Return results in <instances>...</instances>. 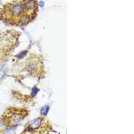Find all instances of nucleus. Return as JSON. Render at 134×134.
<instances>
[{
  "label": "nucleus",
  "instance_id": "f257e3e1",
  "mask_svg": "<svg viewBox=\"0 0 134 134\" xmlns=\"http://www.w3.org/2000/svg\"><path fill=\"white\" fill-rule=\"evenodd\" d=\"M0 18L6 23L12 25L27 23L24 0H15L4 5L0 13Z\"/></svg>",
  "mask_w": 134,
  "mask_h": 134
},
{
  "label": "nucleus",
  "instance_id": "f03ea898",
  "mask_svg": "<svg viewBox=\"0 0 134 134\" xmlns=\"http://www.w3.org/2000/svg\"><path fill=\"white\" fill-rule=\"evenodd\" d=\"M28 114V111L26 109L10 107L4 112L1 118L5 127H14L20 124Z\"/></svg>",
  "mask_w": 134,
  "mask_h": 134
},
{
  "label": "nucleus",
  "instance_id": "7ed1b4c3",
  "mask_svg": "<svg viewBox=\"0 0 134 134\" xmlns=\"http://www.w3.org/2000/svg\"><path fill=\"white\" fill-rule=\"evenodd\" d=\"M44 119L40 117L37 119L34 120L33 122L26 125L25 129L21 134H34L38 129L40 125L42 124Z\"/></svg>",
  "mask_w": 134,
  "mask_h": 134
},
{
  "label": "nucleus",
  "instance_id": "20e7f679",
  "mask_svg": "<svg viewBox=\"0 0 134 134\" xmlns=\"http://www.w3.org/2000/svg\"><path fill=\"white\" fill-rule=\"evenodd\" d=\"M51 130H52L51 125L49 124V122L44 120L41 126L37 131V134H50Z\"/></svg>",
  "mask_w": 134,
  "mask_h": 134
},
{
  "label": "nucleus",
  "instance_id": "39448f33",
  "mask_svg": "<svg viewBox=\"0 0 134 134\" xmlns=\"http://www.w3.org/2000/svg\"><path fill=\"white\" fill-rule=\"evenodd\" d=\"M5 129H6V127L2 120V118L0 117V134H4L5 131Z\"/></svg>",
  "mask_w": 134,
  "mask_h": 134
},
{
  "label": "nucleus",
  "instance_id": "423d86ee",
  "mask_svg": "<svg viewBox=\"0 0 134 134\" xmlns=\"http://www.w3.org/2000/svg\"><path fill=\"white\" fill-rule=\"evenodd\" d=\"M6 67H3L0 69V81L4 78V75L5 74V70H6Z\"/></svg>",
  "mask_w": 134,
  "mask_h": 134
},
{
  "label": "nucleus",
  "instance_id": "0eeeda50",
  "mask_svg": "<svg viewBox=\"0 0 134 134\" xmlns=\"http://www.w3.org/2000/svg\"><path fill=\"white\" fill-rule=\"evenodd\" d=\"M48 107H45L42 110V114L43 115H46V113H48Z\"/></svg>",
  "mask_w": 134,
  "mask_h": 134
}]
</instances>
